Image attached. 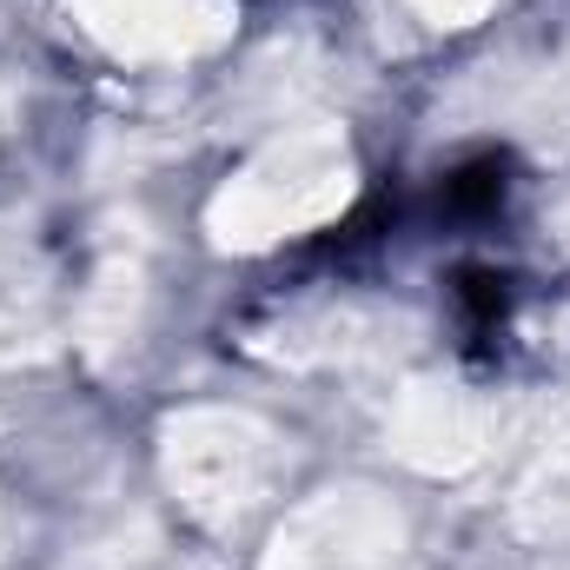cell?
Segmentation results:
<instances>
[{
  "label": "cell",
  "instance_id": "7a4b0ae2",
  "mask_svg": "<svg viewBox=\"0 0 570 570\" xmlns=\"http://www.w3.org/2000/svg\"><path fill=\"white\" fill-rule=\"evenodd\" d=\"M451 298H458V312H464L471 332H498V318L511 312V279L491 273V266H464L458 285H451Z\"/></svg>",
  "mask_w": 570,
  "mask_h": 570
},
{
  "label": "cell",
  "instance_id": "6da1fadb",
  "mask_svg": "<svg viewBox=\"0 0 570 570\" xmlns=\"http://www.w3.org/2000/svg\"><path fill=\"white\" fill-rule=\"evenodd\" d=\"M504 159L498 153H484V159H471V166H458L451 179H444V193H438V206L451 213V219H484L498 199H504Z\"/></svg>",
  "mask_w": 570,
  "mask_h": 570
}]
</instances>
